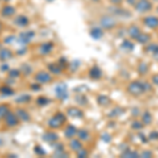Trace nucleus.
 Instances as JSON below:
<instances>
[{
    "instance_id": "nucleus-1",
    "label": "nucleus",
    "mask_w": 158,
    "mask_h": 158,
    "mask_svg": "<svg viewBox=\"0 0 158 158\" xmlns=\"http://www.w3.org/2000/svg\"><path fill=\"white\" fill-rule=\"evenodd\" d=\"M65 121H67V117H65L64 114L57 113L55 116H53L52 118L48 121V124H49V127L52 129H58V128H60Z\"/></svg>"
},
{
    "instance_id": "nucleus-2",
    "label": "nucleus",
    "mask_w": 158,
    "mask_h": 158,
    "mask_svg": "<svg viewBox=\"0 0 158 158\" xmlns=\"http://www.w3.org/2000/svg\"><path fill=\"white\" fill-rule=\"evenodd\" d=\"M128 91L130 94L134 96H138L141 93H143V86H142V82H138V81H134L131 82L128 86Z\"/></svg>"
},
{
    "instance_id": "nucleus-3",
    "label": "nucleus",
    "mask_w": 158,
    "mask_h": 158,
    "mask_svg": "<svg viewBox=\"0 0 158 158\" xmlns=\"http://www.w3.org/2000/svg\"><path fill=\"white\" fill-rule=\"evenodd\" d=\"M100 24L104 29L111 30L116 27V20L110 15H106V16H102L100 18Z\"/></svg>"
},
{
    "instance_id": "nucleus-4",
    "label": "nucleus",
    "mask_w": 158,
    "mask_h": 158,
    "mask_svg": "<svg viewBox=\"0 0 158 158\" xmlns=\"http://www.w3.org/2000/svg\"><path fill=\"white\" fill-rule=\"evenodd\" d=\"M4 120H6V124L10 128H14V127H17L19 124V118L13 112H9L6 114V116L4 117Z\"/></svg>"
},
{
    "instance_id": "nucleus-5",
    "label": "nucleus",
    "mask_w": 158,
    "mask_h": 158,
    "mask_svg": "<svg viewBox=\"0 0 158 158\" xmlns=\"http://www.w3.org/2000/svg\"><path fill=\"white\" fill-rule=\"evenodd\" d=\"M34 36H35L34 31H24V32H21L19 34L18 41L21 43V44H27V43L31 42V40L34 38Z\"/></svg>"
},
{
    "instance_id": "nucleus-6",
    "label": "nucleus",
    "mask_w": 158,
    "mask_h": 158,
    "mask_svg": "<svg viewBox=\"0 0 158 158\" xmlns=\"http://www.w3.org/2000/svg\"><path fill=\"white\" fill-rule=\"evenodd\" d=\"M135 9L139 13L148 12L149 10L152 9V3L149 0H138L136 2V4H135Z\"/></svg>"
},
{
    "instance_id": "nucleus-7",
    "label": "nucleus",
    "mask_w": 158,
    "mask_h": 158,
    "mask_svg": "<svg viewBox=\"0 0 158 158\" xmlns=\"http://www.w3.org/2000/svg\"><path fill=\"white\" fill-rule=\"evenodd\" d=\"M35 80H36V82L40 83V85H44V83L51 82L52 76H51L49 73L44 72V71H41V72H38L36 75H35Z\"/></svg>"
},
{
    "instance_id": "nucleus-8",
    "label": "nucleus",
    "mask_w": 158,
    "mask_h": 158,
    "mask_svg": "<svg viewBox=\"0 0 158 158\" xmlns=\"http://www.w3.org/2000/svg\"><path fill=\"white\" fill-rule=\"evenodd\" d=\"M55 93L56 96L60 99V100H65L68 98V90H67V85L64 83H60L55 88Z\"/></svg>"
},
{
    "instance_id": "nucleus-9",
    "label": "nucleus",
    "mask_w": 158,
    "mask_h": 158,
    "mask_svg": "<svg viewBox=\"0 0 158 158\" xmlns=\"http://www.w3.org/2000/svg\"><path fill=\"white\" fill-rule=\"evenodd\" d=\"M14 23L16 24L17 27H25L30 24V20L27 16H24V15H18V16L14 19Z\"/></svg>"
},
{
    "instance_id": "nucleus-10",
    "label": "nucleus",
    "mask_w": 158,
    "mask_h": 158,
    "mask_svg": "<svg viewBox=\"0 0 158 158\" xmlns=\"http://www.w3.org/2000/svg\"><path fill=\"white\" fill-rule=\"evenodd\" d=\"M42 139L44 140L48 143H54L58 140V135L55 133V132H45L44 134L42 135Z\"/></svg>"
},
{
    "instance_id": "nucleus-11",
    "label": "nucleus",
    "mask_w": 158,
    "mask_h": 158,
    "mask_svg": "<svg viewBox=\"0 0 158 158\" xmlns=\"http://www.w3.org/2000/svg\"><path fill=\"white\" fill-rule=\"evenodd\" d=\"M143 23L150 29H155L158 27V18L155 16H147L143 19Z\"/></svg>"
},
{
    "instance_id": "nucleus-12",
    "label": "nucleus",
    "mask_w": 158,
    "mask_h": 158,
    "mask_svg": "<svg viewBox=\"0 0 158 158\" xmlns=\"http://www.w3.org/2000/svg\"><path fill=\"white\" fill-rule=\"evenodd\" d=\"M15 114H16L17 117L19 118V120H21V121H23V122L29 121L30 119H31L30 114L27 113L25 110H23V109H16V111H15Z\"/></svg>"
},
{
    "instance_id": "nucleus-13",
    "label": "nucleus",
    "mask_w": 158,
    "mask_h": 158,
    "mask_svg": "<svg viewBox=\"0 0 158 158\" xmlns=\"http://www.w3.org/2000/svg\"><path fill=\"white\" fill-rule=\"evenodd\" d=\"M53 48H54V44H53L52 42H44V43H42V44H40L39 53L41 55H47V54H49V53H51Z\"/></svg>"
},
{
    "instance_id": "nucleus-14",
    "label": "nucleus",
    "mask_w": 158,
    "mask_h": 158,
    "mask_svg": "<svg viewBox=\"0 0 158 158\" xmlns=\"http://www.w3.org/2000/svg\"><path fill=\"white\" fill-rule=\"evenodd\" d=\"M67 114H68L69 116L74 117V118H81V117H83V112L81 111L80 109L74 108V106H72V108H70V109H68Z\"/></svg>"
},
{
    "instance_id": "nucleus-15",
    "label": "nucleus",
    "mask_w": 158,
    "mask_h": 158,
    "mask_svg": "<svg viewBox=\"0 0 158 158\" xmlns=\"http://www.w3.org/2000/svg\"><path fill=\"white\" fill-rule=\"evenodd\" d=\"M16 14V9L12 6H4L1 9V15L3 17H11Z\"/></svg>"
},
{
    "instance_id": "nucleus-16",
    "label": "nucleus",
    "mask_w": 158,
    "mask_h": 158,
    "mask_svg": "<svg viewBox=\"0 0 158 158\" xmlns=\"http://www.w3.org/2000/svg\"><path fill=\"white\" fill-rule=\"evenodd\" d=\"M13 57V52L7 48H2L0 49V59L1 60H7L11 59Z\"/></svg>"
},
{
    "instance_id": "nucleus-17",
    "label": "nucleus",
    "mask_w": 158,
    "mask_h": 158,
    "mask_svg": "<svg viewBox=\"0 0 158 158\" xmlns=\"http://www.w3.org/2000/svg\"><path fill=\"white\" fill-rule=\"evenodd\" d=\"M69 146H70L71 150H73V151H75V152H78L79 150L82 149V144H81L80 140H78V139H72L70 141Z\"/></svg>"
},
{
    "instance_id": "nucleus-18",
    "label": "nucleus",
    "mask_w": 158,
    "mask_h": 158,
    "mask_svg": "<svg viewBox=\"0 0 158 158\" xmlns=\"http://www.w3.org/2000/svg\"><path fill=\"white\" fill-rule=\"evenodd\" d=\"M140 33H141V31H140V29L137 25H132L129 29V35L132 38H134V39H137V37L140 35Z\"/></svg>"
},
{
    "instance_id": "nucleus-19",
    "label": "nucleus",
    "mask_w": 158,
    "mask_h": 158,
    "mask_svg": "<svg viewBox=\"0 0 158 158\" xmlns=\"http://www.w3.org/2000/svg\"><path fill=\"white\" fill-rule=\"evenodd\" d=\"M77 134V130L74 126H68L64 130V136L67 138H72L74 137V135Z\"/></svg>"
},
{
    "instance_id": "nucleus-20",
    "label": "nucleus",
    "mask_w": 158,
    "mask_h": 158,
    "mask_svg": "<svg viewBox=\"0 0 158 158\" xmlns=\"http://www.w3.org/2000/svg\"><path fill=\"white\" fill-rule=\"evenodd\" d=\"M90 35L94 39H100V38L103 36V32H102V30L99 29V27H93L90 32Z\"/></svg>"
},
{
    "instance_id": "nucleus-21",
    "label": "nucleus",
    "mask_w": 158,
    "mask_h": 158,
    "mask_svg": "<svg viewBox=\"0 0 158 158\" xmlns=\"http://www.w3.org/2000/svg\"><path fill=\"white\" fill-rule=\"evenodd\" d=\"M48 69H49L51 73L55 74V75H59V74H61V71H62V69L58 65V63H50L48 65Z\"/></svg>"
},
{
    "instance_id": "nucleus-22",
    "label": "nucleus",
    "mask_w": 158,
    "mask_h": 158,
    "mask_svg": "<svg viewBox=\"0 0 158 158\" xmlns=\"http://www.w3.org/2000/svg\"><path fill=\"white\" fill-rule=\"evenodd\" d=\"M101 70L98 67H93L90 70V77L93 79H98L101 77Z\"/></svg>"
},
{
    "instance_id": "nucleus-23",
    "label": "nucleus",
    "mask_w": 158,
    "mask_h": 158,
    "mask_svg": "<svg viewBox=\"0 0 158 158\" xmlns=\"http://www.w3.org/2000/svg\"><path fill=\"white\" fill-rule=\"evenodd\" d=\"M31 99H32V96H31V95H29V94H23V95H20L16 99H15V102H17V103H27V102H30Z\"/></svg>"
},
{
    "instance_id": "nucleus-24",
    "label": "nucleus",
    "mask_w": 158,
    "mask_h": 158,
    "mask_svg": "<svg viewBox=\"0 0 158 158\" xmlns=\"http://www.w3.org/2000/svg\"><path fill=\"white\" fill-rule=\"evenodd\" d=\"M0 93L4 96H11L14 94V90L12 88H10L9 85H1L0 86Z\"/></svg>"
},
{
    "instance_id": "nucleus-25",
    "label": "nucleus",
    "mask_w": 158,
    "mask_h": 158,
    "mask_svg": "<svg viewBox=\"0 0 158 158\" xmlns=\"http://www.w3.org/2000/svg\"><path fill=\"white\" fill-rule=\"evenodd\" d=\"M150 39H151V36L146 33H140V35L137 37V41L139 43H147L150 41Z\"/></svg>"
},
{
    "instance_id": "nucleus-26",
    "label": "nucleus",
    "mask_w": 158,
    "mask_h": 158,
    "mask_svg": "<svg viewBox=\"0 0 158 158\" xmlns=\"http://www.w3.org/2000/svg\"><path fill=\"white\" fill-rule=\"evenodd\" d=\"M20 72L23 73L24 75H30L31 73L33 72V69L31 67L30 64H27V63H22L21 64V68H20Z\"/></svg>"
},
{
    "instance_id": "nucleus-27",
    "label": "nucleus",
    "mask_w": 158,
    "mask_h": 158,
    "mask_svg": "<svg viewBox=\"0 0 158 158\" xmlns=\"http://www.w3.org/2000/svg\"><path fill=\"white\" fill-rule=\"evenodd\" d=\"M9 112H10L9 104H0V119L4 118Z\"/></svg>"
},
{
    "instance_id": "nucleus-28",
    "label": "nucleus",
    "mask_w": 158,
    "mask_h": 158,
    "mask_svg": "<svg viewBox=\"0 0 158 158\" xmlns=\"http://www.w3.org/2000/svg\"><path fill=\"white\" fill-rule=\"evenodd\" d=\"M77 135L79 137V139L80 140H86L89 139V137H90V134H89L88 131H85V130H80V131H77Z\"/></svg>"
},
{
    "instance_id": "nucleus-29",
    "label": "nucleus",
    "mask_w": 158,
    "mask_h": 158,
    "mask_svg": "<svg viewBox=\"0 0 158 158\" xmlns=\"http://www.w3.org/2000/svg\"><path fill=\"white\" fill-rule=\"evenodd\" d=\"M97 101H98V103L102 106H108L110 103V99H109V97H106V96H98Z\"/></svg>"
},
{
    "instance_id": "nucleus-30",
    "label": "nucleus",
    "mask_w": 158,
    "mask_h": 158,
    "mask_svg": "<svg viewBox=\"0 0 158 158\" xmlns=\"http://www.w3.org/2000/svg\"><path fill=\"white\" fill-rule=\"evenodd\" d=\"M37 104L38 106H47L48 103H50V100L48 99L47 97H43V96H41V97H38L37 98Z\"/></svg>"
},
{
    "instance_id": "nucleus-31",
    "label": "nucleus",
    "mask_w": 158,
    "mask_h": 158,
    "mask_svg": "<svg viewBox=\"0 0 158 158\" xmlns=\"http://www.w3.org/2000/svg\"><path fill=\"white\" fill-rule=\"evenodd\" d=\"M142 122L144 124H150L152 122V116L149 112H146V113L142 115Z\"/></svg>"
},
{
    "instance_id": "nucleus-32",
    "label": "nucleus",
    "mask_w": 158,
    "mask_h": 158,
    "mask_svg": "<svg viewBox=\"0 0 158 158\" xmlns=\"http://www.w3.org/2000/svg\"><path fill=\"white\" fill-rule=\"evenodd\" d=\"M121 47L123 48L124 50H128V51H132L134 49V44L130 41V40H124V41L122 42Z\"/></svg>"
},
{
    "instance_id": "nucleus-33",
    "label": "nucleus",
    "mask_w": 158,
    "mask_h": 158,
    "mask_svg": "<svg viewBox=\"0 0 158 158\" xmlns=\"http://www.w3.org/2000/svg\"><path fill=\"white\" fill-rule=\"evenodd\" d=\"M20 73H21V72H20V70H16V69H13V70H10L9 71V77L15 79V78L19 77Z\"/></svg>"
},
{
    "instance_id": "nucleus-34",
    "label": "nucleus",
    "mask_w": 158,
    "mask_h": 158,
    "mask_svg": "<svg viewBox=\"0 0 158 158\" xmlns=\"http://www.w3.org/2000/svg\"><path fill=\"white\" fill-rule=\"evenodd\" d=\"M34 152L36 153L38 156H44V155H45V151L42 149V147H40V146H35Z\"/></svg>"
},
{
    "instance_id": "nucleus-35",
    "label": "nucleus",
    "mask_w": 158,
    "mask_h": 158,
    "mask_svg": "<svg viewBox=\"0 0 158 158\" xmlns=\"http://www.w3.org/2000/svg\"><path fill=\"white\" fill-rule=\"evenodd\" d=\"M147 51L155 54L156 52H158V44H156V43H152V44H150L149 47L147 48Z\"/></svg>"
},
{
    "instance_id": "nucleus-36",
    "label": "nucleus",
    "mask_w": 158,
    "mask_h": 158,
    "mask_svg": "<svg viewBox=\"0 0 158 158\" xmlns=\"http://www.w3.org/2000/svg\"><path fill=\"white\" fill-rule=\"evenodd\" d=\"M76 101L79 103V104H86V102H88V100H86V98L85 97V96H82V95H80V96H77L76 97Z\"/></svg>"
},
{
    "instance_id": "nucleus-37",
    "label": "nucleus",
    "mask_w": 158,
    "mask_h": 158,
    "mask_svg": "<svg viewBox=\"0 0 158 158\" xmlns=\"http://www.w3.org/2000/svg\"><path fill=\"white\" fill-rule=\"evenodd\" d=\"M122 156H123V157H138L139 154H138V153H136V152L128 151V152L123 153V154H122Z\"/></svg>"
},
{
    "instance_id": "nucleus-38",
    "label": "nucleus",
    "mask_w": 158,
    "mask_h": 158,
    "mask_svg": "<svg viewBox=\"0 0 158 158\" xmlns=\"http://www.w3.org/2000/svg\"><path fill=\"white\" fill-rule=\"evenodd\" d=\"M121 113H122V109H120V108H116V109H114V110H113V112H111L110 116H111V117L118 116V115H120Z\"/></svg>"
},
{
    "instance_id": "nucleus-39",
    "label": "nucleus",
    "mask_w": 158,
    "mask_h": 158,
    "mask_svg": "<svg viewBox=\"0 0 158 158\" xmlns=\"http://www.w3.org/2000/svg\"><path fill=\"white\" fill-rule=\"evenodd\" d=\"M148 65L146 64V63H141V64L139 65V72H140V74H146L147 72H148Z\"/></svg>"
},
{
    "instance_id": "nucleus-40",
    "label": "nucleus",
    "mask_w": 158,
    "mask_h": 158,
    "mask_svg": "<svg viewBox=\"0 0 158 158\" xmlns=\"http://www.w3.org/2000/svg\"><path fill=\"white\" fill-rule=\"evenodd\" d=\"M30 88L32 89L33 91L37 92V91H40V90H41V85H40V83H38V82H36V83H32V85H30Z\"/></svg>"
},
{
    "instance_id": "nucleus-41",
    "label": "nucleus",
    "mask_w": 158,
    "mask_h": 158,
    "mask_svg": "<svg viewBox=\"0 0 158 158\" xmlns=\"http://www.w3.org/2000/svg\"><path fill=\"white\" fill-rule=\"evenodd\" d=\"M15 36H13V35H11V36H7L4 38V43H6V44H10V43H12V42H14L15 41Z\"/></svg>"
},
{
    "instance_id": "nucleus-42",
    "label": "nucleus",
    "mask_w": 158,
    "mask_h": 158,
    "mask_svg": "<svg viewBox=\"0 0 158 158\" xmlns=\"http://www.w3.org/2000/svg\"><path fill=\"white\" fill-rule=\"evenodd\" d=\"M77 156L78 157H86L88 156V152H86L85 149H81L77 152Z\"/></svg>"
},
{
    "instance_id": "nucleus-43",
    "label": "nucleus",
    "mask_w": 158,
    "mask_h": 158,
    "mask_svg": "<svg viewBox=\"0 0 158 158\" xmlns=\"http://www.w3.org/2000/svg\"><path fill=\"white\" fill-rule=\"evenodd\" d=\"M58 65H59L61 69L65 68V67H67V60H65L64 58H60L59 62H58Z\"/></svg>"
},
{
    "instance_id": "nucleus-44",
    "label": "nucleus",
    "mask_w": 158,
    "mask_h": 158,
    "mask_svg": "<svg viewBox=\"0 0 158 158\" xmlns=\"http://www.w3.org/2000/svg\"><path fill=\"white\" fill-rule=\"evenodd\" d=\"M142 86H143V91H144V92L152 90L151 85H150V83H148V82H142Z\"/></svg>"
},
{
    "instance_id": "nucleus-45",
    "label": "nucleus",
    "mask_w": 158,
    "mask_h": 158,
    "mask_svg": "<svg viewBox=\"0 0 158 158\" xmlns=\"http://www.w3.org/2000/svg\"><path fill=\"white\" fill-rule=\"evenodd\" d=\"M132 128H133V129H141L142 128L141 122H138V121L133 122V124H132Z\"/></svg>"
},
{
    "instance_id": "nucleus-46",
    "label": "nucleus",
    "mask_w": 158,
    "mask_h": 158,
    "mask_svg": "<svg viewBox=\"0 0 158 158\" xmlns=\"http://www.w3.org/2000/svg\"><path fill=\"white\" fill-rule=\"evenodd\" d=\"M150 138H151L152 140H156L158 139V132H152L151 134H150Z\"/></svg>"
},
{
    "instance_id": "nucleus-47",
    "label": "nucleus",
    "mask_w": 158,
    "mask_h": 158,
    "mask_svg": "<svg viewBox=\"0 0 158 158\" xmlns=\"http://www.w3.org/2000/svg\"><path fill=\"white\" fill-rule=\"evenodd\" d=\"M0 70L2 71V72H6V71H10L9 69V64H6V63H3V64L0 67Z\"/></svg>"
},
{
    "instance_id": "nucleus-48",
    "label": "nucleus",
    "mask_w": 158,
    "mask_h": 158,
    "mask_svg": "<svg viewBox=\"0 0 158 158\" xmlns=\"http://www.w3.org/2000/svg\"><path fill=\"white\" fill-rule=\"evenodd\" d=\"M55 148H56V151H63V149H64L62 143H57L55 146Z\"/></svg>"
},
{
    "instance_id": "nucleus-49",
    "label": "nucleus",
    "mask_w": 158,
    "mask_h": 158,
    "mask_svg": "<svg viewBox=\"0 0 158 158\" xmlns=\"http://www.w3.org/2000/svg\"><path fill=\"white\" fill-rule=\"evenodd\" d=\"M151 156H152L151 152H143L141 154V157H151Z\"/></svg>"
},
{
    "instance_id": "nucleus-50",
    "label": "nucleus",
    "mask_w": 158,
    "mask_h": 158,
    "mask_svg": "<svg viewBox=\"0 0 158 158\" xmlns=\"http://www.w3.org/2000/svg\"><path fill=\"white\" fill-rule=\"evenodd\" d=\"M152 81L155 83V85H158V75H154V76H153Z\"/></svg>"
},
{
    "instance_id": "nucleus-51",
    "label": "nucleus",
    "mask_w": 158,
    "mask_h": 158,
    "mask_svg": "<svg viewBox=\"0 0 158 158\" xmlns=\"http://www.w3.org/2000/svg\"><path fill=\"white\" fill-rule=\"evenodd\" d=\"M25 52H27V49H25V48H24V49H23V48H22L21 50L17 51V54H18V55H22V54H24Z\"/></svg>"
},
{
    "instance_id": "nucleus-52",
    "label": "nucleus",
    "mask_w": 158,
    "mask_h": 158,
    "mask_svg": "<svg viewBox=\"0 0 158 158\" xmlns=\"http://www.w3.org/2000/svg\"><path fill=\"white\" fill-rule=\"evenodd\" d=\"M111 1H112V3H113L114 6H118V4L121 2V0H111Z\"/></svg>"
},
{
    "instance_id": "nucleus-53",
    "label": "nucleus",
    "mask_w": 158,
    "mask_h": 158,
    "mask_svg": "<svg viewBox=\"0 0 158 158\" xmlns=\"http://www.w3.org/2000/svg\"><path fill=\"white\" fill-rule=\"evenodd\" d=\"M155 58H156V59H158V52H156V53H155Z\"/></svg>"
},
{
    "instance_id": "nucleus-54",
    "label": "nucleus",
    "mask_w": 158,
    "mask_h": 158,
    "mask_svg": "<svg viewBox=\"0 0 158 158\" xmlns=\"http://www.w3.org/2000/svg\"><path fill=\"white\" fill-rule=\"evenodd\" d=\"M2 144H3V140H2V139H0V147H1Z\"/></svg>"
},
{
    "instance_id": "nucleus-55",
    "label": "nucleus",
    "mask_w": 158,
    "mask_h": 158,
    "mask_svg": "<svg viewBox=\"0 0 158 158\" xmlns=\"http://www.w3.org/2000/svg\"><path fill=\"white\" fill-rule=\"evenodd\" d=\"M1 29H2V24H1V22H0V31H1Z\"/></svg>"
},
{
    "instance_id": "nucleus-56",
    "label": "nucleus",
    "mask_w": 158,
    "mask_h": 158,
    "mask_svg": "<svg viewBox=\"0 0 158 158\" xmlns=\"http://www.w3.org/2000/svg\"><path fill=\"white\" fill-rule=\"evenodd\" d=\"M47 1H49V2H52V1H54V0H47Z\"/></svg>"
},
{
    "instance_id": "nucleus-57",
    "label": "nucleus",
    "mask_w": 158,
    "mask_h": 158,
    "mask_svg": "<svg viewBox=\"0 0 158 158\" xmlns=\"http://www.w3.org/2000/svg\"><path fill=\"white\" fill-rule=\"evenodd\" d=\"M94 1H98V0H94Z\"/></svg>"
},
{
    "instance_id": "nucleus-58",
    "label": "nucleus",
    "mask_w": 158,
    "mask_h": 158,
    "mask_svg": "<svg viewBox=\"0 0 158 158\" xmlns=\"http://www.w3.org/2000/svg\"><path fill=\"white\" fill-rule=\"evenodd\" d=\"M6 1H9V0H6Z\"/></svg>"
},
{
    "instance_id": "nucleus-59",
    "label": "nucleus",
    "mask_w": 158,
    "mask_h": 158,
    "mask_svg": "<svg viewBox=\"0 0 158 158\" xmlns=\"http://www.w3.org/2000/svg\"><path fill=\"white\" fill-rule=\"evenodd\" d=\"M157 11H158V9H157Z\"/></svg>"
}]
</instances>
